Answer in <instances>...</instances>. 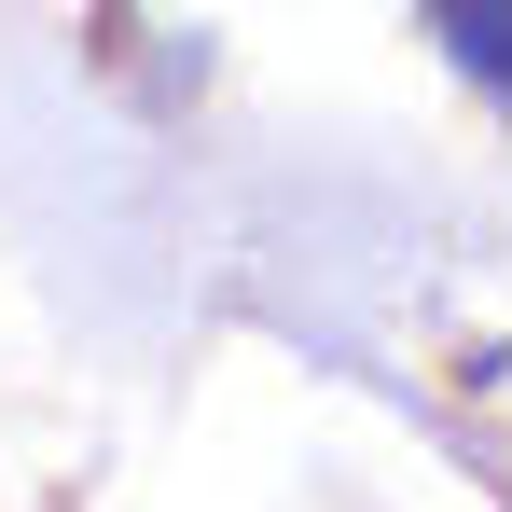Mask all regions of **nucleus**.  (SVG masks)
<instances>
[{"label":"nucleus","mask_w":512,"mask_h":512,"mask_svg":"<svg viewBox=\"0 0 512 512\" xmlns=\"http://www.w3.org/2000/svg\"><path fill=\"white\" fill-rule=\"evenodd\" d=\"M443 28H457V56H471V84L512 97V0H429Z\"/></svg>","instance_id":"f257e3e1"}]
</instances>
